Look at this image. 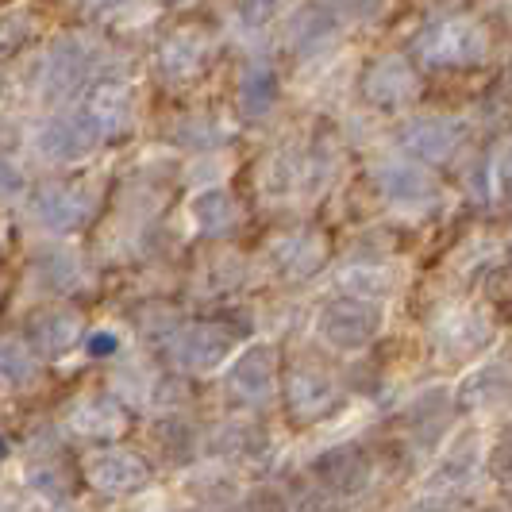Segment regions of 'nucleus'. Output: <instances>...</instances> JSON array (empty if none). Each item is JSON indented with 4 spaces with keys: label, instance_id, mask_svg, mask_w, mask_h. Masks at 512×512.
<instances>
[{
    "label": "nucleus",
    "instance_id": "36",
    "mask_svg": "<svg viewBox=\"0 0 512 512\" xmlns=\"http://www.w3.org/2000/svg\"><path fill=\"white\" fill-rule=\"evenodd\" d=\"M166 4H193V0H166Z\"/></svg>",
    "mask_w": 512,
    "mask_h": 512
},
{
    "label": "nucleus",
    "instance_id": "3",
    "mask_svg": "<svg viewBox=\"0 0 512 512\" xmlns=\"http://www.w3.org/2000/svg\"><path fill=\"white\" fill-rule=\"evenodd\" d=\"M31 208H35V216H39L43 228L74 231L93 216L97 193H93L85 181H51V185H43V189L35 193Z\"/></svg>",
    "mask_w": 512,
    "mask_h": 512
},
{
    "label": "nucleus",
    "instance_id": "6",
    "mask_svg": "<svg viewBox=\"0 0 512 512\" xmlns=\"http://www.w3.org/2000/svg\"><path fill=\"white\" fill-rule=\"evenodd\" d=\"M285 409L293 424H316L328 420L332 412L343 409V393L335 389V382L320 370H293L285 382Z\"/></svg>",
    "mask_w": 512,
    "mask_h": 512
},
{
    "label": "nucleus",
    "instance_id": "25",
    "mask_svg": "<svg viewBox=\"0 0 512 512\" xmlns=\"http://www.w3.org/2000/svg\"><path fill=\"white\" fill-rule=\"evenodd\" d=\"M35 374V362L24 343H12V339H0V378L4 382H27Z\"/></svg>",
    "mask_w": 512,
    "mask_h": 512
},
{
    "label": "nucleus",
    "instance_id": "22",
    "mask_svg": "<svg viewBox=\"0 0 512 512\" xmlns=\"http://www.w3.org/2000/svg\"><path fill=\"white\" fill-rule=\"evenodd\" d=\"M505 366H489L482 374H474L470 382L462 385L459 393V405L462 409H482V405H497L505 397Z\"/></svg>",
    "mask_w": 512,
    "mask_h": 512
},
{
    "label": "nucleus",
    "instance_id": "11",
    "mask_svg": "<svg viewBox=\"0 0 512 512\" xmlns=\"http://www.w3.org/2000/svg\"><path fill=\"white\" fill-rule=\"evenodd\" d=\"M154 62L170 81H193V77H201L208 70L212 43L197 31H170V35H162Z\"/></svg>",
    "mask_w": 512,
    "mask_h": 512
},
{
    "label": "nucleus",
    "instance_id": "27",
    "mask_svg": "<svg viewBox=\"0 0 512 512\" xmlns=\"http://www.w3.org/2000/svg\"><path fill=\"white\" fill-rule=\"evenodd\" d=\"M162 447L170 451V459H178V462H185L189 455H193V432H189V424H166L162 428Z\"/></svg>",
    "mask_w": 512,
    "mask_h": 512
},
{
    "label": "nucleus",
    "instance_id": "9",
    "mask_svg": "<svg viewBox=\"0 0 512 512\" xmlns=\"http://www.w3.org/2000/svg\"><path fill=\"white\" fill-rule=\"evenodd\" d=\"M101 143V135L93 128V120L85 112H74V116H54L47 120L39 135H35V147L43 158L51 162H74V158H85Z\"/></svg>",
    "mask_w": 512,
    "mask_h": 512
},
{
    "label": "nucleus",
    "instance_id": "18",
    "mask_svg": "<svg viewBox=\"0 0 512 512\" xmlns=\"http://www.w3.org/2000/svg\"><path fill=\"white\" fill-rule=\"evenodd\" d=\"M378 189L393 205H424V201H436V181L428 178L420 166L409 162H385L378 166Z\"/></svg>",
    "mask_w": 512,
    "mask_h": 512
},
{
    "label": "nucleus",
    "instance_id": "35",
    "mask_svg": "<svg viewBox=\"0 0 512 512\" xmlns=\"http://www.w3.org/2000/svg\"><path fill=\"white\" fill-rule=\"evenodd\" d=\"M4 455H8V439L0 436V459H4Z\"/></svg>",
    "mask_w": 512,
    "mask_h": 512
},
{
    "label": "nucleus",
    "instance_id": "7",
    "mask_svg": "<svg viewBox=\"0 0 512 512\" xmlns=\"http://www.w3.org/2000/svg\"><path fill=\"white\" fill-rule=\"evenodd\" d=\"M85 478H89V486L108 493V497H128L151 482V466L135 451L108 447V451H97L85 459Z\"/></svg>",
    "mask_w": 512,
    "mask_h": 512
},
{
    "label": "nucleus",
    "instance_id": "14",
    "mask_svg": "<svg viewBox=\"0 0 512 512\" xmlns=\"http://www.w3.org/2000/svg\"><path fill=\"white\" fill-rule=\"evenodd\" d=\"M339 16L332 12V4L328 0H312L305 4L297 16H293V24H289V47L301 54V58H312V54L328 51L335 43V35H339Z\"/></svg>",
    "mask_w": 512,
    "mask_h": 512
},
{
    "label": "nucleus",
    "instance_id": "8",
    "mask_svg": "<svg viewBox=\"0 0 512 512\" xmlns=\"http://www.w3.org/2000/svg\"><path fill=\"white\" fill-rule=\"evenodd\" d=\"M251 335V324H231V320H208V324H197L185 335H178V359L189 366V370H212L216 362L228 355L239 339Z\"/></svg>",
    "mask_w": 512,
    "mask_h": 512
},
{
    "label": "nucleus",
    "instance_id": "2",
    "mask_svg": "<svg viewBox=\"0 0 512 512\" xmlns=\"http://www.w3.org/2000/svg\"><path fill=\"white\" fill-rule=\"evenodd\" d=\"M97 62H101L97 43H89V39H81V35L58 39L51 47V54H47V62H43V101L54 104V101L74 97L77 89L93 77Z\"/></svg>",
    "mask_w": 512,
    "mask_h": 512
},
{
    "label": "nucleus",
    "instance_id": "30",
    "mask_svg": "<svg viewBox=\"0 0 512 512\" xmlns=\"http://www.w3.org/2000/svg\"><path fill=\"white\" fill-rule=\"evenodd\" d=\"M89 355H97V359H108V355H116V335H108V332L89 335Z\"/></svg>",
    "mask_w": 512,
    "mask_h": 512
},
{
    "label": "nucleus",
    "instance_id": "4",
    "mask_svg": "<svg viewBox=\"0 0 512 512\" xmlns=\"http://www.w3.org/2000/svg\"><path fill=\"white\" fill-rule=\"evenodd\" d=\"M382 328V312L370 301L359 297H339L332 305H324L320 312V335L332 343V347H366Z\"/></svg>",
    "mask_w": 512,
    "mask_h": 512
},
{
    "label": "nucleus",
    "instance_id": "26",
    "mask_svg": "<svg viewBox=\"0 0 512 512\" xmlns=\"http://www.w3.org/2000/svg\"><path fill=\"white\" fill-rule=\"evenodd\" d=\"M278 12H282V0H235V24L247 31L270 27Z\"/></svg>",
    "mask_w": 512,
    "mask_h": 512
},
{
    "label": "nucleus",
    "instance_id": "20",
    "mask_svg": "<svg viewBox=\"0 0 512 512\" xmlns=\"http://www.w3.org/2000/svg\"><path fill=\"white\" fill-rule=\"evenodd\" d=\"M193 220L205 235H228L239 228L243 220V208L231 197L228 189H205L197 201H193Z\"/></svg>",
    "mask_w": 512,
    "mask_h": 512
},
{
    "label": "nucleus",
    "instance_id": "24",
    "mask_svg": "<svg viewBox=\"0 0 512 512\" xmlns=\"http://www.w3.org/2000/svg\"><path fill=\"white\" fill-rule=\"evenodd\" d=\"M27 482L39 489L43 497H51V501H66V497L74 493V474H70L66 466L54 470V462H47V466H31Z\"/></svg>",
    "mask_w": 512,
    "mask_h": 512
},
{
    "label": "nucleus",
    "instance_id": "37",
    "mask_svg": "<svg viewBox=\"0 0 512 512\" xmlns=\"http://www.w3.org/2000/svg\"><path fill=\"white\" fill-rule=\"evenodd\" d=\"M0 93H4V77H0Z\"/></svg>",
    "mask_w": 512,
    "mask_h": 512
},
{
    "label": "nucleus",
    "instance_id": "5",
    "mask_svg": "<svg viewBox=\"0 0 512 512\" xmlns=\"http://www.w3.org/2000/svg\"><path fill=\"white\" fill-rule=\"evenodd\" d=\"M416 93H420V77H416V66L405 58H393V54L378 58L362 74V97L382 112H401L405 104L416 101Z\"/></svg>",
    "mask_w": 512,
    "mask_h": 512
},
{
    "label": "nucleus",
    "instance_id": "21",
    "mask_svg": "<svg viewBox=\"0 0 512 512\" xmlns=\"http://www.w3.org/2000/svg\"><path fill=\"white\" fill-rule=\"evenodd\" d=\"M278 104V74L266 62H251L239 77V108L247 116H266Z\"/></svg>",
    "mask_w": 512,
    "mask_h": 512
},
{
    "label": "nucleus",
    "instance_id": "19",
    "mask_svg": "<svg viewBox=\"0 0 512 512\" xmlns=\"http://www.w3.org/2000/svg\"><path fill=\"white\" fill-rule=\"evenodd\" d=\"M320 262H324V243L312 231H293L274 243V266L285 278H308L312 270H320Z\"/></svg>",
    "mask_w": 512,
    "mask_h": 512
},
{
    "label": "nucleus",
    "instance_id": "23",
    "mask_svg": "<svg viewBox=\"0 0 512 512\" xmlns=\"http://www.w3.org/2000/svg\"><path fill=\"white\" fill-rule=\"evenodd\" d=\"M35 39V20L27 12H4L0 16V62L16 58Z\"/></svg>",
    "mask_w": 512,
    "mask_h": 512
},
{
    "label": "nucleus",
    "instance_id": "13",
    "mask_svg": "<svg viewBox=\"0 0 512 512\" xmlns=\"http://www.w3.org/2000/svg\"><path fill=\"white\" fill-rule=\"evenodd\" d=\"M101 139H120L131 131V120H135V101H131L128 85H116V81H101L93 85L89 101L81 108Z\"/></svg>",
    "mask_w": 512,
    "mask_h": 512
},
{
    "label": "nucleus",
    "instance_id": "28",
    "mask_svg": "<svg viewBox=\"0 0 512 512\" xmlns=\"http://www.w3.org/2000/svg\"><path fill=\"white\" fill-rule=\"evenodd\" d=\"M328 4L339 20H370L382 12L385 0H328Z\"/></svg>",
    "mask_w": 512,
    "mask_h": 512
},
{
    "label": "nucleus",
    "instance_id": "34",
    "mask_svg": "<svg viewBox=\"0 0 512 512\" xmlns=\"http://www.w3.org/2000/svg\"><path fill=\"white\" fill-rule=\"evenodd\" d=\"M81 4H89V8H120V4H128V0H81Z\"/></svg>",
    "mask_w": 512,
    "mask_h": 512
},
{
    "label": "nucleus",
    "instance_id": "17",
    "mask_svg": "<svg viewBox=\"0 0 512 512\" xmlns=\"http://www.w3.org/2000/svg\"><path fill=\"white\" fill-rule=\"evenodd\" d=\"M81 339V320L66 308H47V312H35L31 324H27V347L35 355H47V359H58L66 355Z\"/></svg>",
    "mask_w": 512,
    "mask_h": 512
},
{
    "label": "nucleus",
    "instance_id": "15",
    "mask_svg": "<svg viewBox=\"0 0 512 512\" xmlns=\"http://www.w3.org/2000/svg\"><path fill=\"white\" fill-rule=\"evenodd\" d=\"M312 474L335 493H359L370 482V459H366L362 447L343 443V447H332L312 462Z\"/></svg>",
    "mask_w": 512,
    "mask_h": 512
},
{
    "label": "nucleus",
    "instance_id": "33",
    "mask_svg": "<svg viewBox=\"0 0 512 512\" xmlns=\"http://www.w3.org/2000/svg\"><path fill=\"white\" fill-rule=\"evenodd\" d=\"M301 512H339V509H332L324 497H308L305 505H301Z\"/></svg>",
    "mask_w": 512,
    "mask_h": 512
},
{
    "label": "nucleus",
    "instance_id": "29",
    "mask_svg": "<svg viewBox=\"0 0 512 512\" xmlns=\"http://www.w3.org/2000/svg\"><path fill=\"white\" fill-rule=\"evenodd\" d=\"M243 512H289V505H285V497L278 493V489L258 486L255 493L247 497V505H243Z\"/></svg>",
    "mask_w": 512,
    "mask_h": 512
},
{
    "label": "nucleus",
    "instance_id": "12",
    "mask_svg": "<svg viewBox=\"0 0 512 512\" xmlns=\"http://www.w3.org/2000/svg\"><path fill=\"white\" fill-rule=\"evenodd\" d=\"M274 374H278V355L270 347H251L247 355L228 370V393L239 405H262L274 393Z\"/></svg>",
    "mask_w": 512,
    "mask_h": 512
},
{
    "label": "nucleus",
    "instance_id": "10",
    "mask_svg": "<svg viewBox=\"0 0 512 512\" xmlns=\"http://www.w3.org/2000/svg\"><path fill=\"white\" fill-rule=\"evenodd\" d=\"M462 143H466V124L451 120V116H424L401 131V147L416 154L420 162H443L459 151Z\"/></svg>",
    "mask_w": 512,
    "mask_h": 512
},
{
    "label": "nucleus",
    "instance_id": "1",
    "mask_svg": "<svg viewBox=\"0 0 512 512\" xmlns=\"http://www.w3.org/2000/svg\"><path fill=\"white\" fill-rule=\"evenodd\" d=\"M412 54L424 66H478L489 54V31L470 16H439L420 27Z\"/></svg>",
    "mask_w": 512,
    "mask_h": 512
},
{
    "label": "nucleus",
    "instance_id": "16",
    "mask_svg": "<svg viewBox=\"0 0 512 512\" xmlns=\"http://www.w3.org/2000/svg\"><path fill=\"white\" fill-rule=\"evenodd\" d=\"M70 424H74L77 436L93 439V443H112V439H120L128 432L131 416L116 397L97 393V397H89V401L77 405L74 416H70Z\"/></svg>",
    "mask_w": 512,
    "mask_h": 512
},
{
    "label": "nucleus",
    "instance_id": "32",
    "mask_svg": "<svg viewBox=\"0 0 512 512\" xmlns=\"http://www.w3.org/2000/svg\"><path fill=\"white\" fill-rule=\"evenodd\" d=\"M16 189H20V174L12 170V162L0 158V197H8V193H16Z\"/></svg>",
    "mask_w": 512,
    "mask_h": 512
},
{
    "label": "nucleus",
    "instance_id": "31",
    "mask_svg": "<svg viewBox=\"0 0 512 512\" xmlns=\"http://www.w3.org/2000/svg\"><path fill=\"white\" fill-rule=\"evenodd\" d=\"M493 478H497V486H509V443H501L493 455Z\"/></svg>",
    "mask_w": 512,
    "mask_h": 512
}]
</instances>
